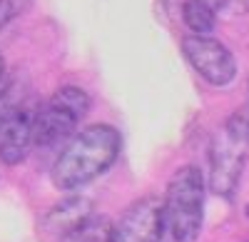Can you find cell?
<instances>
[{
  "label": "cell",
  "instance_id": "cell-1",
  "mask_svg": "<svg viewBox=\"0 0 249 242\" xmlns=\"http://www.w3.org/2000/svg\"><path fill=\"white\" fill-rule=\"evenodd\" d=\"M122 148V137L112 125H88L72 135L50 170L57 190H77L107 172Z\"/></svg>",
  "mask_w": 249,
  "mask_h": 242
},
{
  "label": "cell",
  "instance_id": "cell-2",
  "mask_svg": "<svg viewBox=\"0 0 249 242\" xmlns=\"http://www.w3.org/2000/svg\"><path fill=\"white\" fill-rule=\"evenodd\" d=\"M204 215V177L199 168H179L162 200V240L170 242H195L202 230Z\"/></svg>",
  "mask_w": 249,
  "mask_h": 242
},
{
  "label": "cell",
  "instance_id": "cell-3",
  "mask_svg": "<svg viewBox=\"0 0 249 242\" xmlns=\"http://www.w3.org/2000/svg\"><path fill=\"white\" fill-rule=\"evenodd\" d=\"M249 157V110L234 112L210 148V187L219 197H232Z\"/></svg>",
  "mask_w": 249,
  "mask_h": 242
},
{
  "label": "cell",
  "instance_id": "cell-4",
  "mask_svg": "<svg viewBox=\"0 0 249 242\" xmlns=\"http://www.w3.org/2000/svg\"><path fill=\"white\" fill-rule=\"evenodd\" d=\"M182 53L190 65L214 88H227L237 75L234 55L210 35H187L182 40Z\"/></svg>",
  "mask_w": 249,
  "mask_h": 242
},
{
  "label": "cell",
  "instance_id": "cell-5",
  "mask_svg": "<svg viewBox=\"0 0 249 242\" xmlns=\"http://www.w3.org/2000/svg\"><path fill=\"white\" fill-rule=\"evenodd\" d=\"M162 200L142 197L112 225L107 242H162Z\"/></svg>",
  "mask_w": 249,
  "mask_h": 242
},
{
  "label": "cell",
  "instance_id": "cell-6",
  "mask_svg": "<svg viewBox=\"0 0 249 242\" xmlns=\"http://www.w3.org/2000/svg\"><path fill=\"white\" fill-rule=\"evenodd\" d=\"M33 148V115L15 108L0 128V160L5 165H20Z\"/></svg>",
  "mask_w": 249,
  "mask_h": 242
},
{
  "label": "cell",
  "instance_id": "cell-7",
  "mask_svg": "<svg viewBox=\"0 0 249 242\" xmlns=\"http://www.w3.org/2000/svg\"><path fill=\"white\" fill-rule=\"evenodd\" d=\"M75 128H77L75 115L48 103L45 108H40L33 115V145L35 148L60 145V143H65L68 137L75 135Z\"/></svg>",
  "mask_w": 249,
  "mask_h": 242
},
{
  "label": "cell",
  "instance_id": "cell-8",
  "mask_svg": "<svg viewBox=\"0 0 249 242\" xmlns=\"http://www.w3.org/2000/svg\"><path fill=\"white\" fill-rule=\"evenodd\" d=\"M92 215V203L88 197H68L60 200V205H55L45 220H43V230L57 237H65L75 227H80L85 220Z\"/></svg>",
  "mask_w": 249,
  "mask_h": 242
},
{
  "label": "cell",
  "instance_id": "cell-9",
  "mask_svg": "<svg viewBox=\"0 0 249 242\" xmlns=\"http://www.w3.org/2000/svg\"><path fill=\"white\" fill-rule=\"evenodd\" d=\"M182 18H184V25L195 35H210L217 25V15L202 0H187L182 8Z\"/></svg>",
  "mask_w": 249,
  "mask_h": 242
},
{
  "label": "cell",
  "instance_id": "cell-10",
  "mask_svg": "<svg viewBox=\"0 0 249 242\" xmlns=\"http://www.w3.org/2000/svg\"><path fill=\"white\" fill-rule=\"evenodd\" d=\"M50 103L62 108V110H68L77 120H82L88 115V110H90V95L82 88H77V85H62L60 90H55V95L50 97Z\"/></svg>",
  "mask_w": 249,
  "mask_h": 242
},
{
  "label": "cell",
  "instance_id": "cell-11",
  "mask_svg": "<svg viewBox=\"0 0 249 242\" xmlns=\"http://www.w3.org/2000/svg\"><path fill=\"white\" fill-rule=\"evenodd\" d=\"M110 230H112V223L107 217L90 215L80 227H75L72 232H68L65 237H62V242H107Z\"/></svg>",
  "mask_w": 249,
  "mask_h": 242
},
{
  "label": "cell",
  "instance_id": "cell-12",
  "mask_svg": "<svg viewBox=\"0 0 249 242\" xmlns=\"http://www.w3.org/2000/svg\"><path fill=\"white\" fill-rule=\"evenodd\" d=\"M15 13H18L15 0H0V30H3V28L10 23Z\"/></svg>",
  "mask_w": 249,
  "mask_h": 242
},
{
  "label": "cell",
  "instance_id": "cell-13",
  "mask_svg": "<svg viewBox=\"0 0 249 242\" xmlns=\"http://www.w3.org/2000/svg\"><path fill=\"white\" fill-rule=\"evenodd\" d=\"M15 110V105L10 103V97H8V93H0V128H3V123H5V117L10 115Z\"/></svg>",
  "mask_w": 249,
  "mask_h": 242
},
{
  "label": "cell",
  "instance_id": "cell-14",
  "mask_svg": "<svg viewBox=\"0 0 249 242\" xmlns=\"http://www.w3.org/2000/svg\"><path fill=\"white\" fill-rule=\"evenodd\" d=\"M202 3H204L207 8H210L214 15H219L222 10H227V8H230V3H232V0H202Z\"/></svg>",
  "mask_w": 249,
  "mask_h": 242
},
{
  "label": "cell",
  "instance_id": "cell-15",
  "mask_svg": "<svg viewBox=\"0 0 249 242\" xmlns=\"http://www.w3.org/2000/svg\"><path fill=\"white\" fill-rule=\"evenodd\" d=\"M3 75H5V65H3V57H0V83H3Z\"/></svg>",
  "mask_w": 249,
  "mask_h": 242
}]
</instances>
